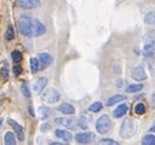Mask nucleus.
Masks as SVG:
<instances>
[{
	"mask_svg": "<svg viewBox=\"0 0 155 145\" xmlns=\"http://www.w3.org/2000/svg\"><path fill=\"white\" fill-rule=\"evenodd\" d=\"M17 24H18V29H20V32H21V34L23 35V37L31 38L33 35V24H32V18L29 16L21 15L18 17Z\"/></svg>",
	"mask_w": 155,
	"mask_h": 145,
	"instance_id": "f257e3e1",
	"label": "nucleus"
},
{
	"mask_svg": "<svg viewBox=\"0 0 155 145\" xmlns=\"http://www.w3.org/2000/svg\"><path fill=\"white\" fill-rule=\"evenodd\" d=\"M134 132H136L134 121L132 118H126L122 122V126H121V129H120V135L125 139H128V138L134 135Z\"/></svg>",
	"mask_w": 155,
	"mask_h": 145,
	"instance_id": "f03ea898",
	"label": "nucleus"
},
{
	"mask_svg": "<svg viewBox=\"0 0 155 145\" xmlns=\"http://www.w3.org/2000/svg\"><path fill=\"white\" fill-rule=\"evenodd\" d=\"M143 55L147 59H153L155 56V37H153V33H148V37L145 38Z\"/></svg>",
	"mask_w": 155,
	"mask_h": 145,
	"instance_id": "7ed1b4c3",
	"label": "nucleus"
},
{
	"mask_svg": "<svg viewBox=\"0 0 155 145\" xmlns=\"http://www.w3.org/2000/svg\"><path fill=\"white\" fill-rule=\"evenodd\" d=\"M95 128H97V132L99 134H106V133H109V130L111 129V120H110V117L107 115L100 116L97 120Z\"/></svg>",
	"mask_w": 155,
	"mask_h": 145,
	"instance_id": "20e7f679",
	"label": "nucleus"
},
{
	"mask_svg": "<svg viewBox=\"0 0 155 145\" xmlns=\"http://www.w3.org/2000/svg\"><path fill=\"white\" fill-rule=\"evenodd\" d=\"M42 100L48 104H55L60 100V93L54 88H49L42 94Z\"/></svg>",
	"mask_w": 155,
	"mask_h": 145,
	"instance_id": "39448f33",
	"label": "nucleus"
},
{
	"mask_svg": "<svg viewBox=\"0 0 155 145\" xmlns=\"http://www.w3.org/2000/svg\"><path fill=\"white\" fill-rule=\"evenodd\" d=\"M16 5L25 10H33L41 6V0H17Z\"/></svg>",
	"mask_w": 155,
	"mask_h": 145,
	"instance_id": "423d86ee",
	"label": "nucleus"
},
{
	"mask_svg": "<svg viewBox=\"0 0 155 145\" xmlns=\"http://www.w3.org/2000/svg\"><path fill=\"white\" fill-rule=\"evenodd\" d=\"M55 122H56V124H60V126H62L65 128H70V129H73L77 126V121L74 118H70V117H56Z\"/></svg>",
	"mask_w": 155,
	"mask_h": 145,
	"instance_id": "0eeeda50",
	"label": "nucleus"
},
{
	"mask_svg": "<svg viewBox=\"0 0 155 145\" xmlns=\"http://www.w3.org/2000/svg\"><path fill=\"white\" fill-rule=\"evenodd\" d=\"M76 141L80 144H89L95 139V135L91 132H84V133H80L74 137Z\"/></svg>",
	"mask_w": 155,
	"mask_h": 145,
	"instance_id": "6e6552de",
	"label": "nucleus"
},
{
	"mask_svg": "<svg viewBox=\"0 0 155 145\" xmlns=\"http://www.w3.org/2000/svg\"><path fill=\"white\" fill-rule=\"evenodd\" d=\"M131 76H132V78L134 81H138V82L147 79V73H145V69H144L143 66H136L133 68V71H132Z\"/></svg>",
	"mask_w": 155,
	"mask_h": 145,
	"instance_id": "1a4fd4ad",
	"label": "nucleus"
},
{
	"mask_svg": "<svg viewBox=\"0 0 155 145\" xmlns=\"http://www.w3.org/2000/svg\"><path fill=\"white\" fill-rule=\"evenodd\" d=\"M32 24H33V35L41 37V35H43L47 32L45 26L39 20H32Z\"/></svg>",
	"mask_w": 155,
	"mask_h": 145,
	"instance_id": "9d476101",
	"label": "nucleus"
},
{
	"mask_svg": "<svg viewBox=\"0 0 155 145\" xmlns=\"http://www.w3.org/2000/svg\"><path fill=\"white\" fill-rule=\"evenodd\" d=\"M38 60H39V63H41V69H45V68H48L53 63V57L48 53L39 54V57H38Z\"/></svg>",
	"mask_w": 155,
	"mask_h": 145,
	"instance_id": "9b49d317",
	"label": "nucleus"
},
{
	"mask_svg": "<svg viewBox=\"0 0 155 145\" xmlns=\"http://www.w3.org/2000/svg\"><path fill=\"white\" fill-rule=\"evenodd\" d=\"M8 123L14 128L15 133L17 134V139H18L20 141H22V140L25 139V132H23L22 126H21V124H18V123H17L16 121H14V120H8Z\"/></svg>",
	"mask_w": 155,
	"mask_h": 145,
	"instance_id": "f8f14e48",
	"label": "nucleus"
},
{
	"mask_svg": "<svg viewBox=\"0 0 155 145\" xmlns=\"http://www.w3.org/2000/svg\"><path fill=\"white\" fill-rule=\"evenodd\" d=\"M47 83H48V79L45 77H41L39 79H37V82L33 84V90L37 94H41L44 90V88L47 87Z\"/></svg>",
	"mask_w": 155,
	"mask_h": 145,
	"instance_id": "ddd939ff",
	"label": "nucleus"
},
{
	"mask_svg": "<svg viewBox=\"0 0 155 145\" xmlns=\"http://www.w3.org/2000/svg\"><path fill=\"white\" fill-rule=\"evenodd\" d=\"M127 111H128V106L126 104H121L120 106H117L115 108V111L112 112V116L115 118H120V117L125 116L127 114Z\"/></svg>",
	"mask_w": 155,
	"mask_h": 145,
	"instance_id": "4468645a",
	"label": "nucleus"
},
{
	"mask_svg": "<svg viewBox=\"0 0 155 145\" xmlns=\"http://www.w3.org/2000/svg\"><path fill=\"white\" fill-rule=\"evenodd\" d=\"M55 137L60 138V139H62L65 141H71L72 140L71 132H67V130H64V129H56L55 130Z\"/></svg>",
	"mask_w": 155,
	"mask_h": 145,
	"instance_id": "2eb2a0df",
	"label": "nucleus"
},
{
	"mask_svg": "<svg viewBox=\"0 0 155 145\" xmlns=\"http://www.w3.org/2000/svg\"><path fill=\"white\" fill-rule=\"evenodd\" d=\"M59 111L62 112V114H65V115H73V114L76 112L74 107H73L72 105L67 104V102H64V104H61V105L59 106Z\"/></svg>",
	"mask_w": 155,
	"mask_h": 145,
	"instance_id": "dca6fc26",
	"label": "nucleus"
},
{
	"mask_svg": "<svg viewBox=\"0 0 155 145\" xmlns=\"http://www.w3.org/2000/svg\"><path fill=\"white\" fill-rule=\"evenodd\" d=\"M125 99H126V96H125V95H122V94H116V95L110 96V98L106 100V105H107V106H112V105L117 104V102L124 101Z\"/></svg>",
	"mask_w": 155,
	"mask_h": 145,
	"instance_id": "f3484780",
	"label": "nucleus"
},
{
	"mask_svg": "<svg viewBox=\"0 0 155 145\" xmlns=\"http://www.w3.org/2000/svg\"><path fill=\"white\" fill-rule=\"evenodd\" d=\"M29 63H31V71H32V73H37V72L41 69V63H39V60H38L37 57H32L29 60Z\"/></svg>",
	"mask_w": 155,
	"mask_h": 145,
	"instance_id": "a211bd4d",
	"label": "nucleus"
},
{
	"mask_svg": "<svg viewBox=\"0 0 155 145\" xmlns=\"http://www.w3.org/2000/svg\"><path fill=\"white\" fill-rule=\"evenodd\" d=\"M144 22L148 26H155V11H150L145 15L144 17Z\"/></svg>",
	"mask_w": 155,
	"mask_h": 145,
	"instance_id": "6ab92c4d",
	"label": "nucleus"
},
{
	"mask_svg": "<svg viewBox=\"0 0 155 145\" xmlns=\"http://www.w3.org/2000/svg\"><path fill=\"white\" fill-rule=\"evenodd\" d=\"M4 143H5L6 145H15V144H16L15 135H14L11 132H6V133H5V137H4Z\"/></svg>",
	"mask_w": 155,
	"mask_h": 145,
	"instance_id": "aec40b11",
	"label": "nucleus"
},
{
	"mask_svg": "<svg viewBox=\"0 0 155 145\" xmlns=\"http://www.w3.org/2000/svg\"><path fill=\"white\" fill-rule=\"evenodd\" d=\"M142 144H143V145H155V135H153V134H147V135L142 139Z\"/></svg>",
	"mask_w": 155,
	"mask_h": 145,
	"instance_id": "412c9836",
	"label": "nucleus"
},
{
	"mask_svg": "<svg viewBox=\"0 0 155 145\" xmlns=\"http://www.w3.org/2000/svg\"><path fill=\"white\" fill-rule=\"evenodd\" d=\"M143 89V85L142 84H131L126 88V93H137L139 90Z\"/></svg>",
	"mask_w": 155,
	"mask_h": 145,
	"instance_id": "4be33fe9",
	"label": "nucleus"
},
{
	"mask_svg": "<svg viewBox=\"0 0 155 145\" xmlns=\"http://www.w3.org/2000/svg\"><path fill=\"white\" fill-rule=\"evenodd\" d=\"M101 108H103V104H101L100 101H95V102H93V104L89 106V111H91V112H99Z\"/></svg>",
	"mask_w": 155,
	"mask_h": 145,
	"instance_id": "5701e85b",
	"label": "nucleus"
},
{
	"mask_svg": "<svg viewBox=\"0 0 155 145\" xmlns=\"http://www.w3.org/2000/svg\"><path fill=\"white\" fill-rule=\"evenodd\" d=\"M134 112H136L137 115H144V114H145V106H144V104L138 102V104L134 106Z\"/></svg>",
	"mask_w": 155,
	"mask_h": 145,
	"instance_id": "b1692460",
	"label": "nucleus"
},
{
	"mask_svg": "<svg viewBox=\"0 0 155 145\" xmlns=\"http://www.w3.org/2000/svg\"><path fill=\"white\" fill-rule=\"evenodd\" d=\"M5 38L8 40H12L15 38V32H14V28L11 26H9L8 29H6V32H5Z\"/></svg>",
	"mask_w": 155,
	"mask_h": 145,
	"instance_id": "393cba45",
	"label": "nucleus"
},
{
	"mask_svg": "<svg viewBox=\"0 0 155 145\" xmlns=\"http://www.w3.org/2000/svg\"><path fill=\"white\" fill-rule=\"evenodd\" d=\"M11 56H12V61H14L15 63H18V62H21V61H22V54H21L20 51H17V50L12 51Z\"/></svg>",
	"mask_w": 155,
	"mask_h": 145,
	"instance_id": "a878e982",
	"label": "nucleus"
},
{
	"mask_svg": "<svg viewBox=\"0 0 155 145\" xmlns=\"http://www.w3.org/2000/svg\"><path fill=\"white\" fill-rule=\"evenodd\" d=\"M39 115H41V118L42 120H45L48 116H49V108L48 107H44V106H42V107H39Z\"/></svg>",
	"mask_w": 155,
	"mask_h": 145,
	"instance_id": "bb28decb",
	"label": "nucleus"
},
{
	"mask_svg": "<svg viewBox=\"0 0 155 145\" xmlns=\"http://www.w3.org/2000/svg\"><path fill=\"white\" fill-rule=\"evenodd\" d=\"M78 124L81 128H83V129H86L87 127H88V118L86 117V116H81L80 117V120H78Z\"/></svg>",
	"mask_w": 155,
	"mask_h": 145,
	"instance_id": "cd10ccee",
	"label": "nucleus"
},
{
	"mask_svg": "<svg viewBox=\"0 0 155 145\" xmlns=\"http://www.w3.org/2000/svg\"><path fill=\"white\" fill-rule=\"evenodd\" d=\"M21 92H22L23 96H26V98H31V92H29V88H28V85H27L26 83L22 84V87H21Z\"/></svg>",
	"mask_w": 155,
	"mask_h": 145,
	"instance_id": "c85d7f7f",
	"label": "nucleus"
},
{
	"mask_svg": "<svg viewBox=\"0 0 155 145\" xmlns=\"http://www.w3.org/2000/svg\"><path fill=\"white\" fill-rule=\"evenodd\" d=\"M100 144H110V145H119L117 141H115L114 139H101Z\"/></svg>",
	"mask_w": 155,
	"mask_h": 145,
	"instance_id": "c756f323",
	"label": "nucleus"
},
{
	"mask_svg": "<svg viewBox=\"0 0 155 145\" xmlns=\"http://www.w3.org/2000/svg\"><path fill=\"white\" fill-rule=\"evenodd\" d=\"M12 72H14V75L15 76H20L21 73H22V67L21 66H14V68H12Z\"/></svg>",
	"mask_w": 155,
	"mask_h": 145,
	"instance_id": "7c9ffc66",
	"label": "nucleus"
},
{
	"mask_svg": "<svg viewBox=\"0 0 155 145\" xmlns=\"http://www.w3.org/2000/svg\"><path fill=\"white\" fill-rule=\"evenodd\" d=\"M2 75H3V78H8V68L6 67H4L2 69Z\"/></svg>",
	"mask_w": 155,
	"mask_h": 145,
	"instance_id": "2f4dec72",
	"label": "nucleus"
},
{
	"mask_svg": "<svg viewBox=\"0 0 155 145\" xmlns=\"http://www.w3.org/2000/svg\"><path fill=\"white\" fill-rule=\"evenodd\" d=\"M124 85V81L122 79H119L117 82H116V87H119V88H121Z\"/></svg>",
	"mask_w": 155,
	"mask_h": 145,
	"instance_id": "473e14b6",
	"label": "nucleus"
},
{
	"mask_svg": "<svg viewBox=\"0 0 155 145\" xmlns=\"http://www.w3.org/2000/svg\"><path fill=\"white\" fill-rule=\"evenodd\" d=\"M151 105H153V107H155V93L151 95Z\"/></svg>",
	"mask_w": 155,
	"mask_h": 145,
	"instance_id": "72a5a7b5",
	"label": "nucleus"
},
{
	"mask_svg": "<svg viewBox=\"0 0 155 145\" xmlns=\"http://www.w3.org/2000/svg\"><path fill=\"white\" fill-rule=\"evenodd\" d=\"M28 111H29V115H31V116H34V112H33V108H32L31 106L28 107Z\"/></svg>",
	"mask_w": 155,
	"mask_h": 145,
	"instance_id": "f704fd0d",
	"label": "nucleus"
},
{
	"mask_svg": "<svg viewBox=\"0 0 155 145\" xmlns=\"http://www.w3.org/2000/svg\"><path fill=\"white\" fill-rule=\"evenodd\" d=\"M154 130H155V122L153 123V126H151V128L149 129V132H154Z\"/></svg>",
	"mask_w": 155,
	"mask_h": 145,
	"instance_id": "c9c22d12",
	"label": "nucleus"
},
{
	"mask_svg": "<svg viewBox=\"0 0 155 145\" xmlns=\"http://www.w3.org/2000/svg\"><path fill=\"white\" fill-rule=\"evenodd\" d=\"M49 128V124H43V127H42V129L44 130V129H48Z\"/></svg>",
	"mask_w": 155,
	"mask_h": 145,
	"instance_id": "e433bc0d",
	"label": "nucleus"
},
{
	"mask_svg": "<svg viewBox=\"0 0 155 145\" xmlns=\"http://www.w3.org/2000/svg\"><path fill=\"white\" fill-rule=\"evenodd\" d=\"M2 124H3V118H0V127H2Z\"/></svg>",
	"mask_w": 155,
	"mask_h": 145,
	"instance_id": "4c0bfd02",
	"label": "nucleus"
}]
</instances>
